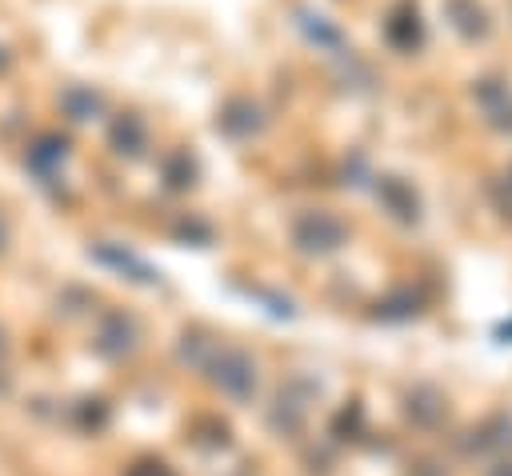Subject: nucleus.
Instances as JSON below:
<instances>
[{
	"label": "nucleus",
	"instance_id": "f257e3e1",
	"mask_svg": "<svg viewBox=\"0 0 512 476\" xmlns=\"http://www.w3.org/2000/svg\"><path fill=\"white\" fill-rule=\"evenodd\" d=\"M340 240H344V224L328 212H308L296 224V244L304 252H332V248H340Z\"/></svg>",
	"mask_w": 512,
	"mask_h": 476
},
{
	"label": "nucleus",
	"instance_id": "f03ea898",
	"mask_svg": "<svg viewBox=\"0 0 512 476\" xmlns=\"http://www.w3.org/2000/svg\"><path fill=\"white\" fill-rule=\"evenodd\" d=\"M212 368H216L212 380H216L220 388H228L232 396H248L252 384H256V368H252V360L240 356V352H220V360H216Z\"/></svg>",
	"mask_w": 512,
	"mask_h": 476
},
{
	"label": "nucleus",
	"instance_id": "6e6552de",
	"mask_svg": "<svg viewBox=\"0 0 512 476\" xmlns=\"http://www.w3.org/2000/svg\"><path fill=\"white\" fill-rule=\"evenodd\" d=\"M500 336H512V324H504V328H500Z\"/></svg>",
	"mask_w": 512,
	"mask_h": 476
},
{
	"label": "nucleus",
	"instance_id": "423d86ee",
	"mask_svg": "<svg viewBox=\"0 0 512 476\" xmlns=\"http://www.w3.org/2000/svg\"><path fill=\"white\" fill-rule=\"evenodd\" d=\"M132 476H172L164 464H140V468H132Z\"/></svg>",
	"mask_w": 512,
	"mask_h": 476
},
{
	"label": "nucleus",
	"instance_id": "7ed1b4c3",
	"mask_svg": "<svg viewBox=\"0 0 512 476\" xmlns=\"http://www.w3.org/2000/svg\"><path fill=\"white\" fill-rule=\"evenodd\" d=\"M408 416L420 420V424H436L444 416V396L436 388H416L408 396Z\"/></svg>",
	"mask_w": 512,
	"mask_h": 476
},
{
	"label": "nucleus",
	"instance_id": "20e7f679",
	"mask_svg": "<svg viewBox=\"0 0 512 476\" xmlns=\"http://www.w3.org/2000/svg\"><path fill=\"white\" fill-rule=\"evenodd\" d=\"M384 200H388V208H392L400 220H416V192H412L408 184H400L396 176L384 180Z\"/></svg>",
	"mask_w": 512,
	"mask_h": 476
},
{
	"label": "nucleus",
	"instance_id": "0eeeda50",
	"mask_svg": "<svg viewBox=\"0 0 512 476\" xmlns=\"http://www.w3.org/2000/svg\"><path fill=\"white\" fill-rule=\"evenodd\" d=\"M492 476H512V464H500V468H496Z\"/></svg>",
	"mask_w": 512,
	"mask_h": 476
},
{
	"label": "nucleus",
	"instance_id": "39448f33",
	"mask_svg": "<svg viewBox=\"0 0 512 476\" xmlns=\"http://www.w3.org/2000/svg\"><path fill=\"white\" fill-rule=\"evenodd\" d=\"M420 308H416V296L412 292H400V296H392V300H384L380 304V316L384 320H408V316H416Z\"/></svg>",
	"mask_w": 512,
	"mask_h": 476
}]
</instances>
